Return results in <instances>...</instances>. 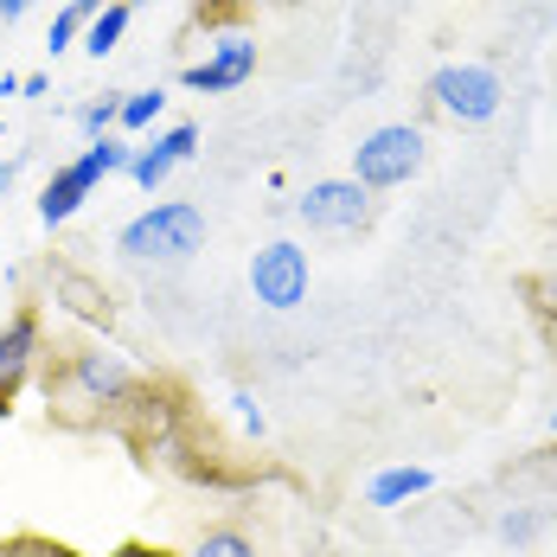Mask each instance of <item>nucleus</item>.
<instances>
[{
  "mask_svg": "<svg viewBox=\"0 0 557 557\" xmlns=\"http://www.w3.org/2000/svg\"><path fill=\"white\" fill-rule=\"evenodd\" d=\"M148 391V379L135 372L128 352H115L103 339L64 346L46 372V397L64 423H122V410Z\"/></svg>",
  "mask_w": 557,
  "mask_h": 557,
  "instance_id": "1",
  "label": "nucleus"
},
{
  "mask_svg": "<svg viewBox=\"0 0 557 557\" xmlns=\"http://www.w3.org/2000/svg\"><path fill=\"white\" fill-rule=\"evenodd\" d=\"M115 250L128 263H186L206 250V212L193 199H161L115 231Z\"/></svg>",
  "mask_w": 557,
  "mask_h": 557,
  "instance_id": "2",
  "label": "nucleus"
},
{
  "mask_svg": "<svg viewBox=\"0 0 557 557\" xmlns=\"http://www.w3.org/2000/svg\"><path fill=\"white\" fill-rule=\"evenodd\" d=\"M128 154H135V141H122V135H103V141H90L77 161H64L52 168L46 180V193H39V219L46 224H64L84 212V199L110 180V173H128Z\"/></svg>",
  "mask_w": 557,
  "mask_h": 557,
  "instance_id": "3",
  "label": "nucleus"
},
{
  "mask_svg": "<svg viewBox=\"0 0 557 557\" xmlns=\"http://www.w3.org/2000/svg\"><path fill=\"white\" fill-rule=\"evenodd\" d=\"M423 154H430V135H423L417 122H385V128L359 135V148H352V180H359L366 193H397V186H410V180L423 173Z\"/></svg>",
  "mask_w": 557,
  "mask_h": 557,
  "instance_id": "4",
  "label": "nucleus"
},
{
  "mask_svg": "<svg viewBox=\"0 0 557 557\" xmlns=\"http://www.w3.org/2000/svg\"><path fill=\"white\" fill-rule=\"evenodd\" d=\"M430 103L448 122H461V128H481V122H494L506 110V84H500V71H487V64H443L430 77Z\"/></svg>",
  "mask_w": 557,
  "mask_h": 557,
  "instance_id": "5",
  "label": "nucleus"
},
{
  "mask_svg": "<svg viewBox=\"0 0 557 557\" xmlns=\"http://www.w3.org/2000/svg\"><path fill=\"white\" fill-rule=\"evenodd\" d=\"M372 212H379V193H366L352 173H339V180H314V186L295 199V219L308 224V231H327V237L366 231Z\"/></svg>",
  "mask_w": 557,
  "mask_h": 557,
  "instance_id": "6",
  "label": "nucleus"
},
{
  "mask_svg": "<svg viewBox=\"0 0 557 557\" xmlns=\"http://www.w3.org/2000/svg\"><path fill=\"white\" fill-rule=\"evenodd\" d=\"M250 295L270 308V314H288V308H301L308 301V250L301 244H263L257 257H250Z\"/></svg>",
  "mask_w": 557,
  "mask_h": 557,
  "instance_id": "7",
  "label": "nucleus"
},
{
  "mask_svg": "<svg viewBox=\"0 0 557 557\" xmlns=\"http://www.w3.org/2000/svg\"><path fill=\"white\" fill-rule=\"evenodd\" d=\"M39 359H46V327H39V314H33V308H13V314L0 321V423L13 417V397H20L26 379L39 372Z\"/></svg>",
  "mask_w": 557,
  "mask_h": 557,
  "instance_id": "8",
  "label": "nucleus"
},
{
  "mask_svg": "<svg viewBox=\"0 0 557 557\" xmlns=\"http://www.w3.org/2000/svg\"><path fill=\"white\" fill-rule=\"evenodd\" d=\"M257 77V46L244 39V33H224L212 52L199 58V64H186L180 71V84L193 90V97H224V90H244Z\"/></svg>",
  "mask_w": 557,
  "mask_h": 557,
  "instance_id": "9",
  "label": "nucleus"
},
{
  "mask_svg": "<svg viewBox=\"0 0 557 557\" xmlns=\"http://www.w3.org/2000/svg\"><path fill=\"white\" fill-rule=\"evenodd\" d=\"M193 154H199V128H193V122L154 128L148 141H135V154H128V180H135L141 193H154V186H168V173L186 168Z\"/></svg>",
  "mask_w": 557,
  "mask_h": 557,
  "instance_id": "10",
  "label": "nucleus"
},
{
  "mask_svg": "<svg viewBox=\"0 0 557 557\" xmlns=\"http://www.w3.org/2000/svg\"><path fill=\"white\" fill-rule=\"evenodd\" d=\"M430 487H436V474H430L423 461H391V468H379V474L366 481V506H379V512H391V506L423 500Z\"/></svg>",
  "mask_w": 557,
  "mask_h": 557,
  "instance_id": "11",
  "label": "nucleus"
},
{
  "mask_svg": "<svg viewBox=\"0 0 557 557\" xmlns=\"http://www.w3.org/2000/svg\"><path fill=\"white\" fill-rule=\"evenodd\" d=\"M128 13H135L128 0H110V7L84 26V52H90V58H110L115 46H122V33H128Z\"/></svg>",
  "mask_w": 557,
  "mask_h": 557,
  "instance_id": "12",
  "label": "nucleus"
},
{
  "mask_svg": "<svg viewBox=\"0 0 557 557\" xmlns=\"http://www.w3.org/2000/svg\"><path fill=\"white\" fill-rule=\"evenodd\" d=\"M168 110V90L154 84V90H122V115H115V128L122 135H141V128H154Z\"/></svg>",
  "mask_w": 557,
  "mask_h": 557,
  "instance_id": "13",
  "label": "nucleus"
},
{
  "mask_svg": "<svg viewBox=\"0 0 557 557\" xmlns=\"http://www.w3.org/2000/svg\"><path fill=\"white\" fill-rule=\"evenodd\" d=\"M186 557H263L257 552V539L250 532H237V525H212V532H199L193 539V552Z\"/></svg>",
  "mask_w": 557,
  "mask_h": 557,
  "instance_id": "14",
  "label": "nucleus"
},
{
  "mask_svg": "<svg viewBox=\"0 0 557 557\" xmlns=\"http://www.w3.org/2000/svg\"><path fill=\"white\" fill-rule=\"evenodd\" d=\"M52 288H58V295H71V308H77L84 321H110V295H103L97 282H84V276H71V270H58Z\"/></svg>",
  "mask_w": 557,
  "mask_h": 557,
  "instance_id": "15",
  "label": "nucleus"
},
{
  "mask_svg": "<svg viewBox=\"0 0 557 557\" xmlns=\"http://www.w3.org/2000/svg\"><path fill=\"white\" fill-rule=\"evenodd\" d=\"M115 115H122V90H103L97 103L77 110V128H84L90 141H103V135H115Z\"/></svg>",
  "mask_w": 557,
  "mask_h": 557,
  "instance_id": "16",
  "label": "nucleus"
},
{
  "mask_svg": "<svg viewBox=\"0 0 557 557\" xmlns=\"http://www.w3.org/2000/svg\"><path fill=\"white\" fill-rule=\"evenodd\" d=\"M84 26H90V20L64 0V7H58V20H52V33H46V52L58 58V52H71V46H84Z\"/></svg>",
  "mask_w": 557,
  "mask_h": 557,
  "instance_id": "17",
  "label": "nucleus"
},
{
  "mask_svg": "<svg viewBox=\"0 0 557 557\" xmlns=\"http://www.w3.org/2000/svg\"><path fill=\"white\" fill-rule=\"evenodd\" d=\"M231 404H237V423H244V436H257V443H263V410H257V397H250V391H237Z\"/></svg>",
  "mask_w": 557,
  "mask_h": 557,
  "instance_id": "18",
  "label": "nucleus"
},
{
  "mask_svg": "<svg viewBox=\"0 0 557 557\" xmlns=\"http://www.w3.org/2000/svg\"><path fill=\"white\" fill-rule=\"evenodd\" d=\"M103 557H173L168 545H141V539H128V545H115V552H103Z\"/></svg>",
  "mask_w": 557,
  "mask_h": 557,
  "instance_id": "19",
  "label": "nucleus"
},
{
  "mask_svg": "<svg viewBox=\"0 0 557 557\" xmlns=\"http://www.w3.org/2000/svg\"><path fill=\"white\" fill-rule=\"evenodd\" d=\"M33 7H39V0H0V26H20Z\"/></svg>",
  "mask_w": 557,
  "mask_h": 557,
  "instance_id": "20",
  "label": "nucleus"
},
{
  "mask_svg": "<svg viewBox=\"0 0 557 557\" xmlns=\"http://www.w3.org/2000/svg\"><path fill=\"white\" fill-rule=\"evenodd\" d=\"M539 327H545V346H552V366H557V314H539Z\"/></svg>",
  "mask_w": 557,
  "mask_h": 557,
  "instance_id": "21",
  "label": "nucleus"
},
{
  "mask_svg": "<svg viewBox=\"0 0 557 557\" xmlns=\"http://www.w3.org/2000/svg\"><path fill=\"white\" fill-rule=\"evenodd\" d=\"M71 7H77V13H84V20H97V13H103V7H110V0H71Z\"/></svg>",
  "mask_w": 557,
  "mask_h": 557,
  "instance_id": "22",
  "label": "nucleus"
},
{
  "mask_svg": "<svg viewBox=\"0 0 557 557\" xmlns=\"http://www.w3.org/2000/svg\"><path fill=\"white\" fill-rule=\"evenodd\" d=\"M552 436H557V410H552Z\"/></svg>",
  "mask_w": 557,
  "mask_h": 557,
  "instance_id": "23",
  "label": "nucleus"
},
{
  "mask_svg": "<svg viewBox=\"0 0 557 557\" xmlns=\"http://www.w3.org/2000/svg\"><path fill=\"white\" fill-rule=\"evenodd\" d=\"M128 7H141V0H128Z\"/></svg>",
  "mask_w": 557,
  "mask_h": 557,
  "instance_id": "24",
  "label": "nucleus"
}]
</instances>
